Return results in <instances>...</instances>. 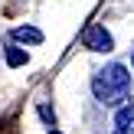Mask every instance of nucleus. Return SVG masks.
<instances>
[{
  "instance_id": "obj_3",
  "label": "nucleus",
  "mask_w": 134,
  "mask_h": 134,
  "mask_svg": "<svg viewBox=\"0 0 134 134\" xmlns=\"http://www.w3.org/2000/svg\"><path fill=\"white\" fill-rule=\"evenodd\" d=\"M13 39H20V43H43V33L36 26H16L13 30Z\"/></svg>"
},
{
  "instance_id": "obj_2",
  "label": "nucleus",
  "mask_w": 134,
  "mask_h": 134,
  "mask_svg": "<svg viewBox=\"0 0 134 134\" xmlns=\"http://www.w3.org/2000/svg\"><path fill=\"white\" fill-rule=\"evenodd\" d=\"M82 43H85V49H95V52H111V36L105 33V26H98V23H88L82 30Z\"/></svg>"
},
{
  "instance_id": "obj_5",
  "label": "nucleus",
  "mask_w": 134,
  "mask_h": 134,
  "mask_svg": "<svg viewBox=\"0 0 134 134\" xmlns=\"http://www.w3.org/2000/svg\"><path fill=\"white\" fill-rule=\"evenodd\" d=\"M23 62H26V52L16 49V46H10V49H7V65H13V69H16V65H23Z\"/></svg>"
},
{
  "instance_id": "obj_1",
  "label": "nucleus",
  "mask_w": 134,
  "mask_h": 134,
  "mask_svg": "<svg viewBox=\"0 0 134 134\" xmlns=\"http://www.w3.org/2000/svg\"><path fill=\"white\" fill-rule=\"evenodd\" d=\"M92 92H95V98L102 105H121L124 98H128L131 92V75L124 65H108V69H102L95 79H92Z\"/></svg>"
},
{
  "instance_id": "obj_7",
  "label": "nucleus",
  "mask_w": 134,
  "mask_h": 134,
  "mask_svg": "<svg viewBox=\"0 0 134 134\" xmlns=\"http://www.w3.org/2000/svg\"><path fill=\"white\" fill-rule=\"evenodd\" d=\"M49 134H59V131H49Z\"/></svg>"
},
{
  "instance_id": "obj_4",
  "label": "nucleus",
  "mask_w": 134,
  "mask_h": 134,
  "mask_svg": "<svg viewBox=\"0 0 134 134\" xmlns=\"http://www.w3.org/2000/svg\"><path fill=\"white\" fill-rule=\"evenodd\" d=\"M131 121H134V105H124V108L118 111V118H115V128H118V131H124Z\"/></svg>"
},
{
  "instance_id": "obj_6",
  "label": "nucleus",
  "mask_w": 134,
  "mask_h": 134,
  "mask_svg": "<svg viewBox=\"0 0 134 134\" xmlns=\"http://www.w3.org/2000/svg\"><path fill=\"white\" fill-rule=\"evenodd\" d=\"M115 134H134V128H124V131H115Z\"/></svg>"
},
{
  "instance_id": "obj_8",
  "label": "nucleus",
  "mask_w": 134,
  "mask_h": 134,
  "mask_svg": "<svg viewBox=\"0 0 134 134\" xmlns=\"http://www.w3.org/2000/svg\"><path fill=\"white\" fill-rule=\"evenodd\" d=\"M131 62H134V56H131Z\"/></svg>"
}]
</instances>
